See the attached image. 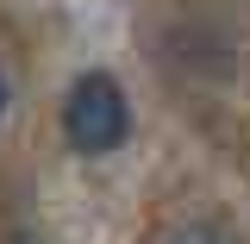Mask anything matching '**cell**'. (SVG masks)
Listing matches in <instances>:
<instances>
[{"instance_id":"cell-2","label":"cell","mask_w":250,"mask_h":244,"mask_svg":"<svg viewBox=\"0 0 250 244\" xmlns=\"http://www.w3.org/2000/svg\"><path fill=\"white\" fill-rule=\"evenodd\" d=\"M163 244H238V232H231L225 219H188V225H175Z\"/></svg>"},{"instance_id":"cell-1","label":"cell","mask_w":250,"mask_h":244,"mask_svg":"<svg viewBox=\"0 0 250 244\" xmlns=\"http://www.w3.org/2000/svg\"><path fill=\"white\" fill-rule=\"evenodd\" d=\"M62 138L82 156H106L131 138V100H125V88L106 69L75 75V88L62 94Z\"/></svg>"}]
</instances>
